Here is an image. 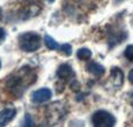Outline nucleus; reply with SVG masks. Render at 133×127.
<instances>
[{
    "instance_id": "nucleus-1",
    "label": "nucleus",
    "mask_w": 133,
    "mask_h": 127,
    "mask_svg": "<svg viewBox=\"0 0 133 127\" xmlns=\"http://www.w3.org/2000/svg\"><path fill=\"white\" fill-rule=\"evenodd\" d=\"M23 69L21 72H19L15 76H11L7 81V86L9 93L13 94L15 97H21L22 94L25 89L28 88V84H30L29 82H25V80H28L29 77H25L24 75H22Z\"/></svg>"
},
{
    "instance_id": "nucleus-2",
    "label": "nucleus",
    "mask_w": 133,
    "mask_h": 127,
    "mask_svg": "<svg viewBox=\"0 0 133 127\" xmlns=\"http://www.w3.org/2000/svg\"><path fill=\"white\" fill-rule=\"evenodd\" d=\"M20 49L25 52H34L41 46V37L35 32H24L19 37Z\"/></svg>"
},
{
    "instance_id": "nucleus-3",
    "label": "nucleus",
    "mask_w": 133,
    "mask_h": 127,
    "mask_svg": "<svg viewBox=\"0 0 133 127\" xmlns=\"http://www.w3.org/2000/svg\"><path fill=\"white\" fill-rule=\"evenodd\" d=\"M91 123L95 127H111L116 124V118L107 111L99 110L93 114Z\"/></svg>"
},
{
    "instance_id": "nucleus-4",
    "label": "nucleus",
    "mask_w": 133,
    "mask_h": 127,
    "mask_svg": "<svg viewBox=\"0 0 133 127\" xmlns=\"http://www.w3.org/2000/svg\"><path fill=\"white\" fill-rule=\"evenodd\" d=\"M52 96V91L48 88H42L36 90L31 96V101L36 104H41V103H45L51 98Z\"/></svg>"
},
{
    "instance_id": "nucleus-5",
    "label": "nucleus",
    "mask_w": 133,
    "mask_h": 127,
    "mask_svg": "<svg viewBox=\"0 0 133 127\" xmlns=\"http://www.w3.org/2000/svg\"><path fill=\"white\" fill-rule=\"evenodd\" d=\"M15 114H16V110L14 108L11 109H4L0 111V126H6L8 123L14 119Z\"/></svg>"
},
{
    "instance_id": "nucleus-6",
    "label": "nucleus",
    "mask_w": 133,
    "mask_h": 127,
    "mask_svg": "<svg viewBox=\"0 0 133 127\" xmlns=\"http://www.w3.org/2000/svg\"><path fill=\"white\" fill-rule=\"evenodd\" d=\"M110 80L114 83L115 87H121L123 84V72L119 68L114 67L111 69V75H110Z\"/></svg>"
},
{
    "instance_id": "nucleus-7",
    "label": "nucleus",
    "mask_w": 133,
    "mask_h": 127,
    "mask_svg": "<svg viewBox=\"0 0 133 127\" xmlns=\"http://www.w3.org/2000/svg\"><path fill=\"white\" fill-rule=\"evenodd\" d=\"M57 75H58V77L65 79L66 80V79H70L72 76H74V72L68 65H61L57 70Z\"/></svg>"
},
{
    "instance_id": "nucleus-8",
    "label": "nucleus",
    "mask_w": 133,
    "mask_h": 127,
    "mask_svg": "<svg viewBox=\"0 0 133 127\" xmlns=\"http://www.w3.org/2000/svg\"><path fill=\"white\" fill-rule=\"evenodd\" d=\"M87 70H88L89 73H91V74L96 75V76H101V75L104 74V67L102 65H99V64L95 62V61H91L90 64L87 65Z\"/></svg>"
},
{
    "instance_id": "nucleus-9",
    "label": "nucleus",
    "mask_w": 133,
    "mask_h": 127,
    "mask_svg": "<svg viewBox=\"0 0 133 127\" xmlns=\"http://www.w3.org/2000/svg\"><path fill=\"white\" fill-rule=\"evenodd\" d=\"M76 55L80 60H88L91 58V51L89 49H86V47H82V49L78 50Z\"/></svg>"
},
{
    "instance_id": "nucleus-10",
    "label": "nucleus",
    "mask_w": 133,
    "mask_h": 127,
    "mask_svg": "<svg viewBox=\"0 0 133 127\" xmlns=\"http://www.w3.org/2000/svg\"><path fill=\"white\" fill-rule=\"evenodd\" d=\"M44 42H45V45H46V47L48 49H50V50H57V49H60V46H59V44H58L57 42H56L55 39H53L51 36H45L44 38Z\"/></svg>"
},
{
    "instance_id": "nucleus-11",
    "label": "nucleus",
    "mask_w": 133,
    "mask_h": 127,
    "mask_svg": "<svg viewBox=\"0 0 133 127\" xmlns=\"http://www.w3.org/2000/svg\"><path fill=\"white\" fill-rule=\"evenodd\" d=\"M124 55L130 61L133 62V45H129V46L126 47V50H125V52H124Z\"/></svg>"
},
{
    "instance_id": "nucleus-12",
    "label": "nucleus",
    "mask_w": 133,
    "mask_h": 127,
    "mask_svg": "<svg viewBox=\"0 0 133 127\" xmlns=\"http://www.w3.org/2000/svg\"><path fill=\"white\" fill-rule=\"evenodd\" d=\"M60 51L65 53L66 55H71V54H72V47H71L70 44H63L60 46Z\"/></svg>"
},
{
    "instance_id": "nucleus-13",
    "label": "nucleus",
    "mask_w": 133,
    "mask_h": 127,
    "mask_svg": "<svg viewBox=\"0 0 133 127\" xmlns=\"http://www.w3.org/2000/svg\"><path fill=\"white\" fill-rule=\"evenodd\" d=\"M23 126H34V121H32V119H31V117H30V114H25Z\"/></svg>"
},
{
    "instance_id": "nucleus-14",
    "label": "nucleus",
    "mask_w": 133,
    "mask_h": 127,
    "mask_svg": "<svg viewBox=\"0 0 133 127\" xmlns=\"http://www.w3.org/2000/svg\"><path fill=\"white\" fill-rule=\"evenodd\" d=\"M71 89H73L74 91H78L79 89H80V88H79V83H78V82L72 83V84H71Z\"/></svg>"
},
{
    "instance_id": "nucleus-15",
    "label": "nucleus",
    "mask_w": 133,
    "mask_h": 127,
    "mask_svg": "<svg viewBox=\"0 0 133 127\" xmlns=\"http://www.w3.org/2000/svg\"><path fill=\"white\" fill-rule=\"evenodd\" d=\"M5 37H6V31L2 28H0V40L5 39Z\"/></svg>"
},
{
    "instance_id": "nucleus-16",
    "label": "nucleus",
    "mask_w": 133,
    "mask_h": 127,
    "mask_svg": "<svg viewBox=\"0 0 133 127\" xmlns=\"http://www.w3.org/2000/svg\"><path fill=\"white\" fill-rule=\"evenodd\" d=\"M129 80H130V82L133 84V69L130 70V73H129Z\"/></svg>"
},
{
    "instance_id": "nucleus-17",
    "label": "nucleus",
    "mask_w": 133,
    "mask_h": 127,
    "mask_svg": "<svg viewBox=\"0 0 133 127\" xmlns=\"http://www.w3.org/2000/svg\"><path fill=\"white\" fill-rule=\"evenodd\" d=\"M53 1H55V0H49V2H53Z\"/></svg>"
},
{
    "instance_id": "nucleus-18",
    "label": "nucleus",
    "mask_w": 133,
    "mask_h": 127,
    "mask_svg": "<svg viewBox=\"0 0 133 127\" xmlns=\"http://www.w3.org/2000/svg\"><path fill=\"white\" fill-rule=\"evenodd\" d=\"M0 67H1V62H0Z\"/></svg>"
},
{
    "instance_id": "nucleus-19",
    "label": "nucleus",
    "mask_w": 133,
    "mask_h": 127,
    "mask_svg": "<svg viewBox=\"0 0 133 127\" xmlns=\"http://www.w3.org/2000/svg\"><path fill=\"white\" fill-rule=\"evenodd\" d=\"M117 1H122V0H117Z\"/></svg>"
}]
</instances>
